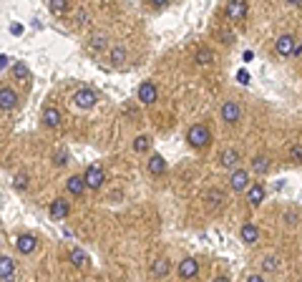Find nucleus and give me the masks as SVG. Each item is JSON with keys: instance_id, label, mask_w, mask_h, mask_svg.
<instances>
[{"instance_id": "38", "label": "nucleus", "mask_w": 302, "mask_h": 282, "mask_svg": "<svg viewBox=\"0 0 302 282\" xmlns=\"http://www.w3.org/2000/svg\"><path fill=\"white\" fill-rule=\"evenodd\" d=\"M10 30H13V36H20V33H23V28H20L18 23H13V28H10Z\"/></svg>"}, {"instance_id": "1", "label": "nucleus", "mask_w": 302, "mask_h": 282, "mask_svg": "<svg viewBox=\"0 0 302 282\" xmlns=\"http://www.w3.org/2000/svg\"><path fill=\"white\" fill-rule=\"evenodd\" d=\"M186 141H189V146H194V149L209 146V144H212V131H209V126H207V124H194V126L186 131Z\"/></svg>"}, {"instance_id": "16", "label": "nucleus", "mask_w": 302, "mask_h": 282, "mask_svg": "<svg viewBox=\"0 0 302 282\" xmlns=\"http://www.w3.org/2000/svg\"><path fill=\"white\" fill-rule=\"evenodd\" d=\"M247 202H249L252 207H257V204L265 202V189H262V184H249V187H247Z\"/></svg>"}, {"instance_id": "29", "label": "nucleus", "mask_w": 302, "mask_h": 282, "mask_svg": "<svg viewBox=\"0 0 302 282\" xmlns=\"http://www.w3.org/2000/svg\"><path fill=\"white\" fill-rule=\"evenodd\" d=\"M13 76H15L18 81H25V78L30 76V68H28L25 63H13Z\"/></svg>"}, {"instance_id": "31", "label": "nucleus", "mask_w": 302, "mask_h": 282, "mask_svg": "<svg viewBox=\"0 0 302 282\" xmlns=\"http://www.w3.org/2000/svg\"><path fill=\"white\" fill-rule=\"evenodd\" d=\"M290 159L297 161V164H302V144H292V149H290Z\"/></svg>"}, {"instance_id": "41", "label": "nucleus", "mask_w": 302, "mask_h": 282, "mask_svg": "<svg viewBox=\"0 0 302 282\" xmlns=\"http://www.w3.org/2000/svg\"><path fill=\"white\" fill-rule=\"evenodd\" d=\"M290 5H302V0H287Z\"/></svg>"}, {"instance_id": "5", "label": "nucleus", "mask_w": 302, "mask_h": 282, "mask_svg": "<svg viewBox=\"0 0 302 282\" xmlns=\"http://www.w3.org/2000/svg\"><path fill=\"white\" fill-rule=\"evenodd\" d=\"M295 43H297V41H295V36H290V33H282V36L275 41V51H277L280 56H285V58H287V56H292V51H295Z\"/></svg>"}, {"instance_id": "23", "label": "nucleus", "mask_w": 302, "mask_h": 282, "mask_svg": "<svg viewBox=\"0 0 302 282\" xmlns=\"http://www.w3.org/2000/svg\"><path fill=\"white\" fill-rule=\"evenodd\" d=\"M169 270H171V262H169L166 257H159V260L154 262V267H151V275H154V277H164V275H169Z\"/></svg>"}, {"instance_id": "4", "label": "nucleus", "mask_w": 302, "mask_h": 282, "mask_svg": "<svg viewBox=\"0 0 302 282\" xmlns=\"http://www.w3.org/2000/svg\"><path fill=\"white\" fill-rule=\"evenodd\" d=\"M239 119H242V106L237 101H224L222 103V121L229 124V126H234Z\"/></svg>"}, {"instance_id": "17", "label": "nucleus", "mask_w": 302, "mask_h": 282, "mask_svg": "<svg viewBox=\"0 0 302 282\" xmlns=\"http://www.w3.org/2000/svg\"><path fill=\"white\" fill-rule=\"evenodd\" d=\"M66 189H68L73 197H81V194L86 192V182H83V177H78V174L68 177V182H66Z\"/></svg>"}, {"instance_id": "3", "label": "nucleus", "mask_w": 302, "mask_h": 282, "mask_svg": "<svg viewBox=\"0 0 302 282\" xmlns=\"http://www.w3.org/2000/svg\"><path fill=\"white\" fill-rule=\"evenodd\" d=\"M96 101H98V96H96V91H91V88H78L73 93V103L78 109H93Z\"/></svg>"}, {"instance_id": "20", "label": "nucleus", "mask_w": 302, "mask_h": 282, "mask_svg": "<svg viewBox=\"0 0 302 282\" xmlns=\"http://www.w3.org/2000/svg\"><path fill=\"white\" fill-rule=\"evenodd\" d=\"M270 164H272L270 156H267V154H259V156L252 159V171H254V174H267V171H270Z\"/></svg>"}, {"instance_id": "28", "label": "nucleus", "mask_w": 302, "mask_h": 282, "mask_svg": "<svg viewBox=\"0 0 302 282\" xmlns=\"http://www.w3.org/2000/svg\"><path fill=\"white\" fill-rule=\"evenodd\" d=\"M48 5H51V13H56V15H66V10H68V0H51Z\"/></svg>"}, {"instance_id": "24", "label": "nucleus", "mask_w": 302, "mask_h": 282, "mask_svg": "<svg viewBox=\"0 0 302 282\" xmlns=\"http://www.w3.org/2000/svg\"><path fill=\"white\" fill-rule=\"evenodd\" d=\"M15 275V262L10 257H0V280H10Z\"/></svg>"}, {"instance_id": "6", "label": "nucleus", "mask_w": 302, "mask_h": 282, "mask_svg": "<svg viewBox=\"0 0 302 282\" xmlns=\"http://www.w3.org/2000/svg\"><path fill=\"white\" fill-rule=\"evenodd\" d=\"M229 184H232L234 192H247V187H249V174H247L244 169H232Z\"/></svg>"}, {"instance_id": "26", "label": "nucleus", "mask_w": 302, "mask_h": 282, "mask_svg": "<svg viewBox=\"0 0 302 282\" xmlns=\"http://www.w3.org/2000/svg\"><path fill=\"white\" fill-rule=\"evenodd\" d=\"M199 66H209L212 61H214V53H212V48H199L197 51V58H194Z\"/></svg>"}, {"instance_id": "14", "label": "nucleus", "mask_w": 302, "mask_h": 282, "mask_svg": "<svg viewBox=\"0 0 302 282\" xmlns=\"http://www.w3.org/2000/svg\"><path fill=\"white\" fill-rule=\"evenodd\" d=\"M219 164L224 166V169H237L239 166V151H234V149H224L222 154H219Z\"/></svg>"}, {"instance_id": "27", "label": "nucleus", "mask_w": 302, "mask_h": 282, "mask_svg": "<svg viewBox=\"0 0 302 282\" xmlns=\"http://www.w3.org/2000/svg\"><path fill=\"white\" fill-rule=\"evenodd\" d=\"M149 146H151V139H149V136H144V134L134 139V151H139V154L149 151Z\"/></svg>"}, {"instance_id": "34", "label": "nucleus", "mask_w": 302, "mask_h": 282, "mask_svg": "<svg viewBox=\"0 0 302 282\" xmlns=\"http://www.w3.org/2000/svg\"><path fill=\"white\" fill-rule=\"evenodd\" d=\"M285 222H287L290 227H295L300 219H297V214H295V211H285Z\"/></svg>"}, {"instance_id": "40", "label": "nucleus", "mask_w": 302, "mask_h": 282, "mask_svg": "<svg viewBox=\"0 0 302 282\" xmlns=\"http://www.w3.org/2000/svg\"><path fill=\"white\" fill-rule=\"evenodd\" d=\"M151 3H154V5H166L169 0H151Z\"/></svg>"}, {"instance_id": "32", "label": "nucleus", "mask_w": 302, "mask_h": 282, "mask_svg": "<svg viewBox=\"0 0 302 282\" xmlns=\"http://www.w3.org/2000/svg\"><path fill=\"white\" fill-rule=\"evenodd\" d=\"M25 187H28V174H25V171H20V174L15 177V189H20V192H23Z\"/></svg>"}, {"instance_id": "8", "label": "nucleus", "mask_w": 302, "mask_h": 282, "mask_svg": "<svg viewBox=\"0 0 302 282\" xmlns=\"http://www.w3.org/2000/svg\"><path fill=\"white\" fill-rule=\"evenodd\" d=\"M156 96H159V91H156V83L154 81H144L141 86H139V101L141 103H154L156 101Z\"/></svg>"}, {"instance_id": "15", "label": "nucleus", "mask_w": 302, "mask_h": 282, "mask_svg": "<svg viewBox=\"0 0 302 282\" xmlns=\"http://www.w3.org/2000/svg\"><path fill=\"white\" fill-rule=\"evenodd\" d=\"M71 265L78 267V270H86V267H91V257H88L81 247H73V250H71Z\"/></svg>"}, {"instance_id": "11", "label": "nucleus", "mask_w": 302, "mask_h": 282, "mask_svg": "<svg viewBox=\"0 0 302 282\" xmlns=\"http://www.w3.org/2000/svg\"><path fill=\"white\" fill-rule=\"evenodd\" d=\"M247 15V3L244 0H229L226 3V18L229 20H242Z\"/></svg>"}, {"instance_id": "10", "label": "nucleus", "mask_w": 302, "mask_h": 282, "mask_svg": "<svg viewBox=\"0 0 302 282\" xmlns=\"http://www.w3.org/2000/svg\"><path fill=\"white\" fill-rule=\"evenodd\" d=\"M199 275V262L194 260V257H186L181 265H179V277L181 280H192V277H197Z\"/></svg>"}, {"instance_id": "13", "label": "nucleus", "mask_w": 302, "mask_h": 282, "mask_svg": "<svg viewBox=\"0 0 302 282\" xmlns=\"http://www.w3.org/2000/svg\"><path fill=\"white\" fill-rule=\"evenodd\" d=\"M18 106V93L13 88H0V109L3 111H10Z\"/></svg>"}, {"instance_id": "19", "label": "nucleus", "mask_w": 302, "mask_h": 282, "mask_svg": "<svg viewBox=\"0 0 302 282\" xmlns=\"http://www.w3.org/2000/svg\"><path fill=\"white\" fill-rule=\"evenodd\" d=\"M43 124L48 126V129H56V126H61V111L58 109H46L43 111Z\"/></svg>"}, {"instance_id": "7", "label": "nucleus", "mask_w": 302, "mask_h": 282, "mask_svg": "<svg viewBox=\"0 0 302 282\" xmlns=\"http://www.w3.org/2000/svg\"><path fill=\"white\" fill-rule=\"evenodd\" d=\"M35 247H38L35 234H20V237L15 239V250H18L20 255H30V252H35Z\"/></svg>"}, {"instance_id": "37", "label": "nucleus", "mask_w": 302, "mask_h": 282, "mask_svg": "<svg viewBox=\"0 0 302 282\" xmlns=\"http://www.w3.org/2000/svg\"><path fill=\"white\" fill-rule=\"evenodd\" d=\"M86 20H88V15L86 13H78V25H86Z\"/></svg>"}, {"instance_id": "36", "label": "nucleus", "mask_w": 302, "mask_h": 282, "mask_svg": "<svg viewBox=\"0 0 302 282\" xmlns=\"http://www.w3.org/2000/svg\"><path fill=\"white\" fill-rule=\"evenodd\" d=\"M244 280H247V282H262L265 277H262V275H247Z\"/></svg>"}, {"instance_id": "18", "label": "nucleus", "mask_w": 302, "mask_h": 282, "mask_svg": "<svg viewBox=\"0 0 302 282\" xmlns=\"http://www.w3.org/2000/svg\"><path fill=\"white\" fill-rule=\"evenodd\" d=\"M204 202H207L212 209H222V207H224V194H222L219 189H209V192L204 194Z\"/></svg>"}, {"instance_id": "22", "label": "nucleus", "mask_w": 302, "mask_h": 282, "mask_svg": "<svg viewBox=\"0 0 302 282\" xmlns=\"http://www.w3.org/2000/svg\"><path fill=\"white\" fill-rule=\"evenodd\" d=\"M166 171V161H164V156H159V154H154L149 159V174L154 177H161Z\"/></svg>"}, {"instance_id": "12", "label": "nucleus", "mask_w": 302, "mask_h": 282, "mask_svg": "<svg viewBox=\"0 0 302 282\" xmlns=\"http://www.w3.org/2000/svg\"><path fill=\"white\" fill-rule=\"evenodd\" d=\"M239 237H242V242H244V244H254V242L259 239V227H257V224H252V222H247V224H242Z\"/></svg>"}, {"instance_id": "39", "label": "nucleus", "mask_w": 302, "mask_h": 282, "mask_svg": "<svg viewBox=\"0 0 302 282\" xmlns=\"http://www.w3.org/2000/svg\"><path fill=\"white\" fill-rule=\"evenodd\" d=\"M5 66H8V58H5V56H0V68H5Z\"/></svg>"}, {"instance_id": "30", "label": "nucleus", "mask_w": 302, "mask_h": 282, "mask_svg": "<svg viewBox=\"0 0 302 282\" xmlns=\"http://www.w3.org/2000/svg\"><path fill=\"white\" fill-rule=\"evenodd\" d=\"M277 267H280V260H277V257H265V260H262V270H265V272H275Z\"/></svg>"}, {"instance_id": "9", "label": "nucleus", "mask_w": 302, "mask_h": 282, "mask_svg": "<svg viewBox=\"0 0 302 282\" xmlns=\"http://www.w3.org/2000/svg\"><path fill=\"white\" fill-rule=\"evenodd\" d=\"M48 214H51V219H66L71 214V204L66 199H53L48 207Z\"/></svg>"}, {"instance_id": "25", "label": "nucleus", "mask_w": 302, "mask_h": 282, "mask_svg": "<svg viewBox=\"0 0 302 282\" xmlns=\"http://www.w3.org/2000/svg\"><path fill=\"white\" fill-rule=\"evenodd\" d=\"M108 61H111L114 66L126 63V48H124V46H114V48L108 51Z\"/></svg>"}, {"instance_id": "35", "label": "nucleus", "mask_w": 302, "mask_h": 282, "mask_svg": "<svg viewBox=\"0 0 302 282\" xmlns=\"http://www.w3.org/2000/svg\"><path fill=\"white\" fill-rule=\"evenodd\" d=\"M237 78H239V83H247V81H249V73H247V70L242 68L239 73H237Z\"/></svg>"}, {"instance_id": "2", "label": "nucleus", "mask_w": 302, "mask_h": 282, "mask_svg": "<svg viewBox=\"0 0 302 282\" xmlns=\"http://www.w3.org/2000/svg\"><path fill=\"white\" fill-rule=\"evenodd\" d=\"M103 179H106V174H103V169L98 166V164H91L86 171H83V182H86V189H98L101 184H103Z\"/></svg>"}, {"instance_id": "33", "label": "nucleus", "mask_w": 302, "mask_h": 282, "mask_svg": "<svg viewBox=\"0 0 302 282\" xmlns=\"http://www.w3.org/2000/svg\"><path fill=\"white\" fill-rule=\"evenodd\" d=\"M219 41H222L224 46H232V43H234V33H229V30H222V33H219Z\"/></svg>"}, {"instance_id": "21", "label": "nucleus", "mask_w": 302, "mask_h": 282, "mask_svg": "<svg viewBox=\"0 0 302 282\" xmlns=\"http://www.w3.org/2000/svg\"><path fill=\"white\" fill-rule=\"evenodd\" d=\"M106 43H108V36L103 33V30H98V33H93L91 38H88V48L96 53V51H101V48H106Z\"/></svg>"}]
</instances>
